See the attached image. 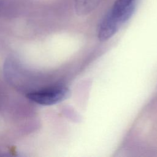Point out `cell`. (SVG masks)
Masks as SVG:
<instances>
[{"mask_svg": "<svg viewBox=\"0 0 157 157\" xmlns=\"http://www.w3.org/2000/svg\"><path fill=\"white\" fill-rule=\"evenodd\" d=\"M69 94V91L66 87L54 86L30 92L27 98L39 104L49 105L64 100Z\"/></svg>", "mask_w": 157, "mask_h": 157, "instance_id": "2", "label": "cell"}, {"mask_svg": "<svg viewBox=\"0 0 157 157\" xmlns=\"http://www.w3.org/2000/svg\"><path fill=\"white\" fill-rule=\"evenodd\" d=\"M101 0H74V8L79 15H86L91 12Z\"/></svg>", "mask_w": 157, "mask_h": 157, "instance_id": "3", "label": "cell"}, {"mask_svg": "<svg viewBox=\"0 0 157 157\" xmlns=\"http://www.w3.org/2000/svg\"><path fill=\"white\" fill-rule=\"evenodd\" d=\"M4 9V3L2 1H0V15L2 13Z\"/></svg>", "mask_w": 157, "mask_h": 157, "instance_id": "4", "label": "cell"}, {"mask_svg": "<svg viewBox=\"0 0 157 157\" xmlns=\"http://www.w3.org/2000/svg\"><path fill=\"white\" fill-rule=\"evenodd\" d=\"M138 0H115L101 20L98 31L101 41L111 38L133 15Z\"/></svg>", "mask_w": 157, "mask_h": 157, "instance_id": "1", "label": "cell"}]
</instances>
